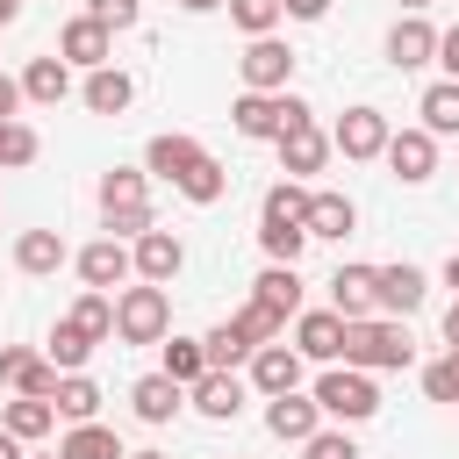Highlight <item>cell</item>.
I'll use <instances>...</instances> for the list:
<instances>
[{
    "mask_svg": "<svg viewBox=\"0 0 459 459\" xmlns=\"http://www.w3.org/2000/svg\"><path fill=\"white\" fill-rule=\"evenodd\" d=\"M57 57H65V65L100 72V65L115 57V29H100L93 14H79V22H65V29H57Z\"/></svg>",
    "mask_w": 459,
    "mask_h": 459,
    "instance_id": "obj_14",
    "label": "cell"
},
{
    "mask_svg": "<svg viewBox=\"0 0 459 459\" xmlns=\"http://www.w3.org/2000/svg\"><path fill=\"white\" fill-rule=\"evenodd\" d=\"M294 351L337 366V359H344V316H337V308H301V316H294Z\"/></svg>",
    "mask_w": 459,
    "mask_h": 459,
    "instance_id": "obj_12",
    "label": "cell"
},
{
    "mask_svg": "<svg viewBox=\"0 0 459 459\" xmlns=\"http://www.w3.org/2000/svg\"><path fill=\"white\" fill-rule=\"evenodd\" d=\"M437 65H445V79H459V22L437 29Z\"/></svg>",
    "mask_w": 459,
    "mask_h": 459,
    "instance_id": "obj_44",
    "label": "cell"
},
{
    "mask_svg": "<svg viewBox=\"0 0 459 459\" xmlns=\"http://www.w3.org/2000/svg\"><path fill=\"white\" fill-rule=\"evenodd\" d=\"M445 344L459 351V294H452V308H445Z\"/></svg>",
    "mask_w": 459,
    "mask_h": 459,
    "instance_id": "obj_47",
    "label": "cell"
},
{
    "mask_svg": "<svg viewBox=\"0 0 459 459\" xmlns=\"http://www.w3.org/2000/svg\"><path fill=\"white\" fill-rule=\"evenodd\" d=\"M244 394H251V380H237V373H208V380L186 387V402H194L208 423H230V416L244 409Z\"/></svg>",
    "mask_w": 459,
    "mask_h": 459,
    "instance_id": "obj_19",
    "label": "cell"
},
{
    "mask_svg": "<svg viewBox=\"0 0 459 459\" xmlns=\"http://www.w3.org/2000/svg\"><path fill=\"white\" fill-rule=\"evenodd\" d=\"M258 222H294V230H308V186H301V179H273L265 201H258Z\"/></svg>",
    "mask_w": 459,
    "mask_h": 459,
    "instance_id": "obj_27",
    "label": "cell"
},
{
    "mask_svg": "<svg viewBox=\"0 0 459 459\" xmlns=\"http://www.w3.org/2000/svg\"><path fill=\"white\" fill-rule=\"evenodd\" d=\"M129 100H136V79H129V72H115V65L86 72V108H93V115H122Z\"/></svg>",
    "mask_w": 459,
    "mask_h": 459,
    "instance_id": "obj_26",
    "label": "cell"
},
{
    "mask_svg": "<svg viewBox=\"0 0 459 459\" xmlns=\"http://www.w3.org/2000/svg\"><path fill=\"white\" fill-rule=\"evenodd\" d=\"M359 230V208H351V194H308V237H351Z\"/></svg>",
    "mask_w": 459,
    "mask_h": 459,
    "instance_id": "obj_25",
    "label": "cell"
},
{
    "mask_svg": "<svg viewBox=\"0 0 459 459\" xmlns=\"http://www.w3.org/2000/svg\"><path fill=\"white\" fill-rule=\"evenodd\" d=\"M79 280H86L93 294H122V280H136V251H129L122 237H93V244L79 251Z\"/></svg>",
    "mask_w": 459,
    "mask_h": 459,
    "instance_id": "obj_8",
    "label": "cell"
},
{
    "mask_svg": "<svg viewBox=\"0 0 459 459\" xmlns=\"http://www.w3.org/2000/svg\"><path fill=\"white\" fill-rule=\"evenodd\" d=\"M251 387L273 402V394H294L301 387V351L294 344H258L251 351Z\"/></svg>",
    "mask_w": 459,
    "mask_h": 459,
    "instance_id": "obj_17",
    "label": "cell"
},
{
    "mask_svg": "<svg viewBox=\"0 0 459 459\" xmlns=\"http://www.w3.org/2000/svg\"><path fill=\"white\" fill-rule=\"evenodd\" d=\"M158 373H165V380H179V387H194V380H208L215 366H208V344H201V337H172Z\"/></svg>",
    "mask_w": 459,
    "mask_h": 459,
    "instance_id": "obj_31",
    "label": "cell"
},
{
    "mask_svg": "<svg viewBox=\"0 0 459 459\" xmlns=\"http://www.w3.org/2000/svg\"><path fill=\"white\" fill-rule=\"evenodd\" d=\"M0 136H7V122H0Z\"/></svg>",
    "mask_w": 459,
    "mask_h": 459,
    "instance_id": "obj_53",
    "label": "cell"
},
{
    "mask_svg": "<svg viewBox=\"0 0 459 459\" xmlns=\"http://www.w3.org/2000/svg\"><path fill=\"white\" fill-rule=\"evenodd\" d=\"M445 287H452V294H459V251H452V258H445Z\"/></svg>",
    "mask_w": 459,
    "mask_h": 459,
    "instance_id": "obj_48",
    "label": "cell"
},
{
    "mask_svg": "<svg viewBox=\"0 0 459 459\" xmlns=\"http://www.w3.org/2000/svg\"><path fill=\"white\" fill-rule=\"evenodd\" d=\"M230 323H237L251 344H280V330H287V316H280V308H265V301H244Z\"/></svg>",
    "mask_w": 459,
    "mask_h": 459,
    "instance_id": "obj_37",
    "label": "cell"
},
{
    "mask_svg": "<svg viewBox=\"0 0 459 459\" xmlns=\"http://www.w3.org/2000/svg\"><path fill=\"white\" fill-rule=\"evenodd\" d=\"M323 158H330V136H323L316 122H301V129H287V136H280V172H287V179L323 172Z\"/></svg>",
    "mask_w": 459,
    "mask_h": 459,
    "instance_id": "obj_20",
    "label": "cell"
},
{
    "mask_svg": "<svg viewBox=\"0 0 459 459\" xmlns=\"http://www.w3.org/2000/svg\"><path fill=\"white\" fill-rule=\"evenodd\" d=\"M43 359H50V366H57V373H79V366H86V359H93V337H86V330H79V323H72V316H65V323H57V330H50V344H43Z\"/></svg>",
    "mask_w": 459,
    "mask_h": 459,
    "instance_id": "obj_32",
    "label": "cell"
},
{
    "mask_svg": "<svg viewBox=\"0 0 459 459\" xmlns=\"http://www.w3.org/2000/svg\"><path fill=\"white\" fill-rule=\"evenodd\" d=\"M423 294H430V280H423V265H380V316H394V323H409L416 308H423Z\"/></svg>",
    "mask_w": 459,
    "mask_h": 459,
    "instance_id": "obj_16",
    "label": "cell"
},
{
    "mask_svg": "<svg viewBox=\"0 0 459 459\" xmlns=\"http://www.w3.org/2000/svg\"><path fill=\"white\" fill-rule=\"evenodd\" d=\"M179 402H186V387H179V380H165V373H143V380L129 387L136 423H172V416H179Z\"/></svg>",
    "mask_w": 459,
    "mask_h": 459,
    "instance_id": "obj_21",
    "label": "cell"
},
{
    "mask_svg": "<svg viewBox=\"0 0 459 459\" xmlns=\"http://www.w3.org/2000/svg\"><path fill=\"white\" fill-rule=\"evenodd\" d=\"M86 14H93L100 29H136V14H143V0H86Z\"/></svg>",
    "mask_w": 459,
    "mask_h": 459,
    "instance_id": "obj_42",
    "label": "cell"
},
{
    "mask_svg": "<svg viewBox=\"0 0 459 459\" xmlns=\"http://www.w3.org/2000/svg\"><path fill=\"white\" fill-rule=\"evenodd\" d=\"M65 258H72V251H65V237H57V230H22V237H14V265H22L29 280H50Z\"/></svg>",
    "mask_w": 459,
    "mask_h": 459,
    "instance_id": "obj_23",
    "label": "cell"
},
{
    "mask_svg": "<svg viewBox=\"0 0 459 459\" xmlns=\"http://www.w3.org/2000/svg\"><path fill=\"white\" fill-rule=\"evenodd\" d=\"M416 115H423V129H430V136H459V79H437V86H423Z\"/></svg>",
    "mask_w": 459,
    "mask_h": 459,
    "instance_id": "obj_29",
    "label": "cell"
},
{
    "mask_svg": "<svg viewBox=\"0 0 459 459\" xmlns=\"http://www.w3.org/2000/svg\"><path fill=\"white\" fill-rule=\"evenodd\" d=\"M100 222H108V237H143L151 230V186H143L136 165L100 172Z\"/></svg>",
    "mask_w": 459,
    "mask_h": 459,
    "instance_id": "obj_4",
    "label": "cell"
},
{
    "mask_svg": "<svg viewBox=\"0 0 459 459\" xmlns=\"http://www.w3.org/2000/svg\"><path fill=\"white\" fill-rule=\"evenodd\" d=\"M280 14H287L280 0H230V22H237L244 36H273V29H280Z\"/></svg>",
    "mask_w": 459,
    "mask_h": 459,
    "instance_id": "obj_38",
    "label": "cell"
},
{
    "mask_svg": "<svg viewBox=\"0 0 459 459\" xmlns=\"http://www.w3.org/2000/svg\"><path fill=\"white\" fill-rule=\"evenodd\" d=\"M251 301H265V308H280V316H301V273H294V265H265V273L251 280Z\"/></svg>",
    "mask_w": 459,
    "mask_h": 459,
    "instance_id": "obj_28",
    "label": "cell"
},
{
    "mask_svg": "<svg viewBox=\"0 0 459 459\" xmlns=\"http://www.w3.org/2000/svg\"><path fill=\"white\" fill-rule=\"evenodd\" d=\"M301 244H308V230H294V222H258V251H265V265H294Z\"/></svg>",
    "mask_w": 459,
    "mask_h": 459,
    "instance_id": "obj_36",
    "label": "cell"
},
{
    "mask_svg": "<svg viewBox=\"0 0 459 459\" xmlns=\"http://www.w3.org/2000/svg\"><path fill=\"white\" fill-rule=\"evenodd\" d=\"M186 14H208V7H230V0H179Z\"/></svg>",
    "mask_w": 459,
    "mask_h": 459,
    "instance_id": "obj_49",
    "label": "cell"
},
{
    "mask_svg": "<svg viewBox=\"0 0 459 459\" xmlns=\"http://www.w3.org/2000/svg\"><path fill=\"white\" fill-rule=\"evenodd\" d=\"M237 72H244V93H287V79H294V50H287L280 36H251L244 57H237Z\"/></svg>",
    "mask_w": 459,
    "mask_h": 459,
    "instance_id": "obj_7",
    "label": "cell"
},
{
    "mask_svg": "<svg viewBox=\"0 0 459 459\" xmlns=\"http://www.w3.org/2000/svg\"><path fill=\"white\" fill-rule=\"evenodd\" d=\"M36 151H43L36 129H29V122H7V136H0V165H36Z\"/></svg>",
    "mask_w": 459,
    "mask_h": 459,
    "instance_id": "obj_41",
    "label": "cell"
},
{
    "mask_svg": "<svg viewBox=\"0 0 459 459\" xmlns=\"http://www.w3.org/2000/svg\"><path fill=\"white\" fill-rule=\"evenodd\" d=\"M165 330H172V294L165 287L136 280V287L115 294V337L122 344H165Z\"/></svg>",
    "mask_w": 459,
    "mask_h": 459,
    "instance_id": "obj_5",
    "label": "cell"
},
{
    "mask_svg": "<svg viewBox=\"0 0 459 459\" xmlns=\"http://www.w3.org/2000/svg\"><path fill=\"white\" fill-rule=\"evenodd\" d=\"M387 115L380 108H344L337 115V129H330V151H344V158H380L387 151Z\"/></svg>",
    "mask_w": 459,
    "mask_h": 459,
    "instance_id": "obj_10",
    "label": "cell"
},
{
    "mask_svg": "<svg viewBox=\"0 0 459 459\" xmlns=\"http://www.w3.org/2000/svg\"><path fill=\"white\" fill-rule=\"evenodd\" d=\"M65 93H72V65H65V57H29V65H22V100L57 108Z\"/></svg>",
    "mask_w": 459,
    "mask_h": 459,
    "instance_id": "obj_22",
    "label": "cell"
},
{
    "mask_svg": "<svg viewBox=\"0 0 459 459\" xmlns=\"http://www.w3.org/2000/svg\"><path fill=\"white\" fill-rule=\"evenodd\" d=\"M301 122H316L301 93H237V100H230V129L251 136V143H280V136L301 129Z\"/></svg>",
    "mask_w": 459,
    "mask_h": 459,
    "instance_id": "obj_3",
    "label": "cell"
},
{
    "mask_svg": "<svg viewBox=\"0 0 459 459\" xmlns=\"http://www.w3.org/2000/svg\"><path fill=\"white\" fill-rule=\"evenodd\" d=\"M0 423L22 437V445H36V437H50L57 430V402H36V394H14V402H0Z\"/></svg>",
    "mask_w": 459,
    "mask_h": 459,
    "instance_id": "obj_24",
    "label": "cell"
},
{
    "mask_svg": "<svg viewBox=\"0 0 459 459\" xmlns=\"http://www.w3.org/2000/svg\"><path fill=\"white\" fill-rule=\"evenodd\" d=\"M129 459H165V452H129Z\"/></svg>",
    "mask_w": 459,
    "mask_h": 459,
    "instance_id": "obj_52",
    "label": "cell"
},
{
    "mask_svg": "<svg viewBox=\"0 0 459 459\" xmlns=\"http://www.w3.org/2000/svg\"><path fill=\"white\" fill-rule=\"evenodd\" d=\"M265 430H273L280 445H308V437L323 430L316 394H301V387H294V394H273V402H265Z\"/></svg>",
    "mask_w": 459,
    "mask_h": 459,
    "instance_id": "obj_13",
    "label": "cell"
},
{
    "mask_svg": "<svg viewBox=\"0 0 459 459\" xmlns=\"http://www.w3.org/2000/svg\"><path fill=\"white\" fill-rule=\"evenodd\" d=\"M57 459H129V452H122V437L108 423H72L65 445H57Z\"/></svg>",
    "mask_w": 459,
    "mask_h": 459,
    "instance_id": "obj_30",
    "label": "cell"
},
{
    "mask_svg": "<svg viewBox=\"0 0 459 459\" xmlns=\"http://www.w3.org/2000/svg\"><path fill=\"white\" fill-rule=\"evenodd\" d=\"M57 416H65V423H93V416H100V387H93L86 373H65V380H57Z\"/></svg>",
    "mask_w": 459,
    "mask_h": 459,
    "instance_id": "obj_34",
    "label": "cell"
},
{
    "mask_svg": "<svg viewBox=\"0 0 459 459\" xmlns=\"http://www.w3.org/2000/svg\"><path fill=\"white\" fill-rule=\"evenodd\" d=\"M143 172L172 179L194 208H215V201L230 194L222 158H215V151H201V143H194V136H179V129H165V136H151V143H143Z\"/></svg>",
    "mask_w": 459,
    "mask_h": 459,
    "instance_id": "obj_1",
    "label": "cell"
},
{
    "mask_svg": "<svg viewBox=\"0 0 459 459\" xmlns=\"http://www.w3.org/2000/svg\"><path fill=\"white\" fill-rule=\"evenodd\" d=\"M387 65H394V72H423V65H437V29H430L423 14H402V22L387 29Z\"/></svg>",
    "mask_w": 459,
    "mask_h": 459,
    "instance_id": "obj_15",
    "label": "cell"
},
{
    "mask_svg": "<svg viewBox=\"0 0 459 459\" xmlns=\"http://www.w3.org/2000/svg\"><path fill=\"white\" fill-rule=\"evenodd\" d=\"M14 108H22V79L0 72V122H14Z\"/></svg>",
    "mask_w": 459,
    "mask_h": 459,
    "instance_id": "obj_46",
    "label": "cell"
},
{
    "mask_svg": "<svg viewBox=\"0 0 459 459\" xmlns=\"http://www.w3.org/2000/svg\"><path fill=\"white\" fill-rule=\"evenodd\" d=\"M380 158H387V172H394L402 186H423V179L437 172V136H430V129H394Z\"/></svg>",
    "mask_w": 459,
    "mask_h": 459,
    "instance_id": "obj_11",
    "label": "cell"
},
{
    "mask_svg": "<svg viewBox=\"0 0 459 459\" xmlns=\"http://www.w3.org/2000/svg\"><path fill=\"white\" fill-rule=\"evenodd\" d=\"M423 394L430 402H459V351H445L437 366H423Z\"/></svg>",
    "mask_w": 459,
    "mask_h": 459,
    "instance_id": "obj_40",
    "label": "cell"
},
{
    "mask_svg": "<svg viewBox=\"0 0 459 459\" xmlns=\"http://www.w3.org/2000/svg\"><path fill=\"white\" fill-rule=\"evenodd\" d=\"M179 265H186V244H179L172 230H143V237H136V280L165 287V280H179Z\"/></svg>",
    "mask_w": 459,
    "mask_h": 459,
    "instance_id": "obj_18",
    "label": "cell"
},
{
    "mask_svg": "<svg viewBox=\"0 0 459 459\" xmlns=\"http://www.w3.org/2000/svg\"><path fill=\"white\" fill-rule=\"evenodd\" d=\"M330 308H337L344 323L380 316V265H337V273H330Z\"/></svg>",
    "mask_w": 459,
    "mask_h": 459,
    "instance_id": "obj_9",
    "label": "cell"
},
{
    "mask_svg": "<svg viewBox=\"0 0 459 459\" xmlns=\"http://www.w3.org/2000/svg\"><path fill=\"white\" fill-rule=\"evenodd\" d=\"M409 359H416V337H409V323H394V316L344 323V366H359V373H402Z\"/></svg>",
    "mask_w": 459,
    "mask_h": 459,
    "instance_id": "obj_2",
    "label": "cell"
},
{
    "mask_svg": "<svg viewBox=\"0 0 459 459\" xmlns=\"http://www.w3.org/2000/svg\"><path fill=\"white\" fill-rule=\"evenodd\" d=\"M72 323H79L93 344H108V337H115V294H93V287H86V294L72 301Z\"/></svg>",
    "mask_w": 459,
    "mask_h": 459,
    "instance_id": "obj_35",
    "label": "cell"
},
{
    "mask_svg": "<svg viewBox=\"0 0 459 459\" xmlns=\"http://www.w3.org/2000/svg\"><path fill=\"white\" fill-rule=\"evenodd\" d=\"M394 7H402V14H423V7H430V0H394Z\"/></svg>",
    "mask_w": 459,
    "mask_h": 459,
    "instance_id": "obj_51",
    "label": "cell"
},
{
    "mask_svg": "<svg viewBox=\"0 0 459 459\" xmlns=\"http://www.w3.org/2000/svg\"><path fill=\"white\" fill-rule=\"evenodd\" d=\"M280 7H287L294 22H323V14H330V0H280Z\"/></svg>",
    "mask_w": 459,
    "mask_h": 459,
    "instance_id": "obj_45",
    "label": "cell"
},
{
    "mask_svg": "<svg viewBox=\"0 0 459 459\" xmlns=\"http://www.w3.org/2000/svg\"><path fill=\"white\" fill-rule=\"evenodd\" d=\"M201 344H208V366H215V373H230V366H251V351H258V344H251L237 323H215Z\"/></svg>",
    "mask_w": 459,
    "mask_h": 459,
    "instance_id": "obj_33",
    "label": "cell"
},
{
    "mask_svg": "<svg viewBox=\"0 0 459 459\" xmlns=\"http://www.w3.org/2000/svg\"><path fill=\"white\" fill-rule=\"evenodd\" d=\"M316 409L337 416V423H366V416L380 409V387H373V373H359V366H330V373L316 380Z\"/></svg>",
    "mask_w": 459,
    "mask_h": 459,
    "instance_id": "obj_6",
    "label": "cell"
},
{
    "mask_svg": "<svg viewBox=\"0 0 459 459\" xmlns=\"http://www.w3.org/2000/svg\"><path fill=\"white\" fill-rule=\"evenodd\" d=\"M14 14H22V0H0V29H7V22H14Z\"/></svg>",
    "mask_w": 459,
    "mask_h": 459,
    "instance_id": "obj_50",
    "label": "cell"
},
{
    "mask_svg": "<svg viewBox=\"0 0 459 459\" xmlns=\"http://www.w3.org/2000/svg\"><path fill=\"white\" fill-rule=\"evenodd\" d=\"M43 366V351H29V344H0V387H14L22 394V380Z\"/></svg>",
    "mask_w": 459,
    "mask_h": 459,
    "instance_id": "obj_39",
    "label": "cell"
},
{
    "mask_svg": "<svg viewBox=\"0 0 459 459\" xmlns=\"http://www.w3.org/2000/svg\"><path fill=\"white\" fill-rule=\"evenodd\" d=\"M301 459H359V445H351L344 430H316V437L301 445Z\"/></svg>",
    "mask_w": 459,
    "mask_h": 459,
    "instance_id": "obj_43",
    "label": "cell"
}]
</instances>
